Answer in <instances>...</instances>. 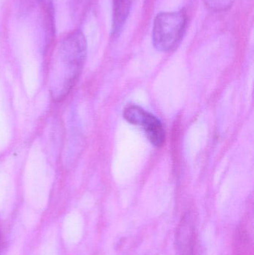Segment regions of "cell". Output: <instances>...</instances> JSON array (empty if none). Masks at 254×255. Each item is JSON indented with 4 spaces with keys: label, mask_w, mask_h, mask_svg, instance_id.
I'll return each instance as SVG.
<instances>
[{
    "label": "cell",
    "mask_w": 254,
    "mask_h": 255,
    "mask_svg": "<svg viewBox=\"0 0 254 255\" xmlns=\"http://www.w3.org/2000/svg\"><path fill=\"white\" fill-rule=\"evenodd\" d=\"M86 52V38L81 31H75L63 40L51 73L50 91L55 101H62L73 89L82 72Z\"/></svg>",
    "instance_id": "6da1fadb"
},
{
    "label": "cell",
    "mask_w": 254,
    "mask_h": 255,
    "mask_svg": "<svg viewBox=\"0 0 254 255\" xmlns=\"http://www.w3.org/2000/svg\"><path fill=\"white\" fill-rule=\"evenodd\" d=\"M186 15L183 11L163 12L154 21L152 42L161 52L174 49L181 40L186 25Z\"/></svg>",
    "instance_id": "7a4b0ae2"
},
{
    "label": "cell",
    "mask_w": 254,
    "mask_h": 255,
    "mask_svg": "<svg viewBox=\"0 0 254 255\" xmlns=\"http://www.w3.org/2000/svg\"><path fill=\"white\" fill-rule=\"evenodd\" d=\"M124 118L129 124L143 127L148 139L155 147L164 145L166 132L161 121L140 106H131L125 109Z\"/></svg>",
    "instance_id": "3957f363"
},
{
    "label": "cell",
    "mask_w": 254,
    "mask_h": 255,
    "mask_svg": "<svg viewBox=\"0 0 254 255\" xmlns=\"http://www.w3.org/2000/svg\"><path fill=\"white\" fill-rule=\"evenodd\" d=\"M195 226L190 214L182 219L176 231L175 244L177 255H195Z\"/></svg>",
    "instance_id": "277c9868"
},
{
    "label": "cell",
    "mask_w": 254,
    "mask_h": 255,
    "mask_svg": "<svg viewBox=\"0 0 254 255\" xmlns=\"http://www.w3.org/2000/svg\"><path fill=\"white\" fill-rule=\"evenodd\" d=\"M113 1V21L112 35L117 37L122 32L124 25L129 16L131 0H112Z\"/></svg>",
    "instance_id": "5b68a950"
},
{
    "label": "cell",
    "mask_w": 254,
    "mask_h": 255,
    "mask_svg": "<svg viewBox=\"0 0 254 255\" xmlns=\"http://www.w3.org/2000/svg\"><path fill=\"white\" fill-rule=\"evenodd\" d=\"M208 8L213 11L222 12L228 10L235 0H203Z\"/></svg>",
    "instance_id": "8992f818"
},
{
    "label": "cell",
    "mask_w": 254,
    "mask_h": 255,
    "mask_svg": "<svg viewBox=\"0 0 254 255\" xmlns=\"http://www.w3.org/2000/svg\"><path fill=\"white\" fill-rule=\"evenodd\" d=\"M0 240H1V232H0Z\"/></svg>",
    "instance_id": "52a82bcc"
}]
</instances>
